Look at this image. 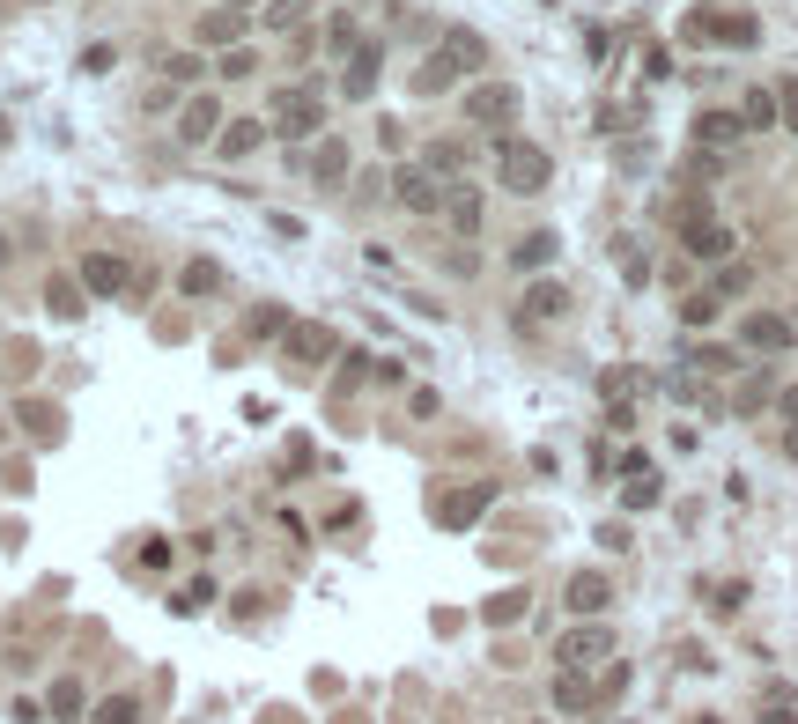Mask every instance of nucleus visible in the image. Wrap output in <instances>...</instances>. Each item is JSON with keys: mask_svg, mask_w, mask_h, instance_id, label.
Wrapping results in <instances>:
<instances>
[{"mask_svg": "<svg viewBox=\"0 0 798 724\" xmlns=\"http://www.w3.org/2000/svg\"><path fill=\"white\" fill-rule=\"evenodd\" d=\"M496 178H503V193H547V178H555V163H547V148H532V141H496Z\"/></svg>", "mask_w": 798, "mask_h": 724, "instance_id": "obj_1", "label": "nucleus"}, {"mask_svg": "<svg viewBox=\"0 0 798 724\" xmlns=\"http://www.w3.org/2000/svg\"><path fill=\"white\" fill-rule=\"evenodd\" d=\"M318 126H326V97H318L311 82H289L274 97V133H281V141H311Z\"/></svg>", "mask_w": 798, "mask_h": 724, "instance_id": "obj_2", "label": "nucleus"}, {"mask_svg": "<svg viewBox=\"0 0 798 724\" xmlns=\"http://www.w3.org/2000/svg\"><path fill=\"white\" fill-rule=\"evenodd\" d=\"M459 111H466V126H510L518 119V82H473Z\"/></svg>", "mask_w": 798, "mask_h": 724, "instance_id": "obj_3", "label": "nucleus"}, {"mask_svg": "<svg viewBox=\"0 0 798 724\" xmlns=\"http://www.w3.org/2000/svg\"><path fill=\"white\" fill-rule=\"evenodd\" d=\"M555 658L569 665V673H584V665L614 658V628H606V621H577V628H569V636L555 643Z\"/></svg>", "mask_w": 798, "mask_h": 724, "instance_id": "obj_4", "label": "nucleus"}, {"mask_svg": "<svg viewBox=\"0 0 798 724\" xmlns=\"http://www.w3.org/2000/svg\"><path fill=\"white\" fill-rule=\"evenodd\" d=\"M680 244H688V259H732V230H725V222H710V215H680Z\"/></svg>", "mask_w": 798, "mask_h": 724, "instance_id": "obj_5", "label": "nucleus"}, {"mask_svg": "<svg viewBox=\"0 0 798 724\" xmlns=\"http://www.w3.org/2000/svg\"><path fill=\"white\" fill-rule=\"evenodd\" d=\"M392 193H399V207H407V215H444V200H451L436 170H399Z\"/></svg>", "mask_w": 798, "mask_h": 724, "instance_id": "obj_6", "label": "nucleus"}, {"mask_svg": "<svg viewBox=\"0 0 798 724\" xmlns=\"http://www.w3.org/2000/svg\"><path fill=\"white\" fill-rule=\"evenodd\" d=\"M281 355H289V362H333V355H340V333H333V326H311V318H303V326L281 333Z\"/></svg>", "mask_w": 798, "mask_h": 724, "instance_id": "obj_7", "label": "nucleus"}, {"mask_svg": "<svg viewBox=\"0 0 798 724\" xmlns=\"http://www.w3.org/2000/svg\"><path fill=\"white\" fill-rule=\"evenodd\" d=\"M606 606H614V584L599 577V569H577L569 577V614H584V621H599Z\"/></svg>", "mask_w": 798, "mask_h": 724, "instance_id": "obj_8", "label": "nucleus"}, {"mask_svg": "<svg viewBox=\"0 0 798 724\" xmlns=\"http://www.w3.org/2000/svg\"><path fill=\"white\" fill-rule=\"evenodd\" d=\"M215 126H230V119H222V104L215 97H193V104H185V119H178V141L200 148V141H215Z\"/></svg>", "mask_w": 798, "mask_h": 724, "instance_id": "obj_9", "label": "nucleus"}, {"mask_svg": "<svg viewBox=\"0 0 798 724\" xmlns=\"http://www.w3.org/2000/svg\"><path fill=\"white\" fill-rule=\"evenodd\" d=\"M126 281H133L126 259H111V252H89V259H82V289H89V296H119Z\"/></svg>", "mask_w": 798, "mask_h": 724, "instance_id": "obj_10", "label": "nucleus"}, {"mask_svg": "<svg viewBox=\"0 0 798 724\" xmlns=\"http://www.w3.org/2000/svg\"><path fill=\"white\" fill-rule=\"evenodd\" d=\"M791 340H798V326H791V318H776V311H754V318H747V348H762V355H784Z\"/></svg>", "mask_w": 798, "mask_h": 724, "instance_id": "obj_11", "label": "nucleus"}, {"mask_svg": "<svg viewBox=\"0 0 798 724\" xmlns=\"http://www.w3.org/2000/svg\"><path fill=\"white\" fill-rule=\"evenodd\" d=\"M377 67H385V52H377V45H355V52H348V82H340V97L363 104L370 89H377Z\"/></svg>", "mask_w": 798, "mask_h": 724, "instance_id": "obj_12", "label": "nucleus"}, {"mask_svg": "<svg viewBox=\"0 0 798 724\" xmlns=\"http://www.w3.org/2000/svg\"><path fill=\"white\" fill-rule=\"evenodd\" d=\"M569 311V289H562V281H532V289H525V326H547V318H562Z\"/></svg>", "mask_w": 798, "mask_h": 724, "instance_id": "obj_13", "label": "nucleus"}, {"mask_svg": "<svg viewBox=\"0 0 798 724\" xmlns=\"http://www.w3.org/2000/svg\"><path fill=\"white\" fill-rule=\"evenodd\" d=\"M739 133H747L739 111H702V119H695V141H702V148H732Z\"/></svg>", "mask_w": 798, "mask_h": 724, "instance_id": "obj_14", "label": "nucleus"}, {"mask_svg": "<svg viewBox=\"0 0 798 724\" xmlns=\"http://www.w3.org/2000/svg\"><path fill=\"white\" fill-rule=\"evenodd\" d=\"M710 37L732 45V52H747V45H762V23H754V15H710Z\"/></svg>", "mask_w": 798, "mask_h": 724, "instance_id": "obj_15", "label": "nucleus"}, {"mask_svg": "<svg viewBox=\"0 0 798 724\" xmlns=\"http://www.w3.org/2000/svg\"><path fill=\"white\" fill-rule=\"evenodd\" d=\"M45 710H52V717H60V724H67V717H82V710H89V695H82V680H74V673H60V680H52V688H45Z\"/></svg>", "mask_w": 798, "mask_h": 724, "instance_id": "obj_16", "label": "nucleus"}, {"mask_svg": "<svg viewBox=\"0 0 798 724\" xmlns=\"http://www.w3.org/2000/svg\"><path fill=\"white\" fill-rule=\"evenodd\" d=\"M266 133H274L266 119H230V133H222V156H230V163H244V156H252V148L266 141Z\"/></svg>", "mask_w": 798, "mask_h": 724, "instance_id": "obj_17", "label": "nucleus"}, {"mask_svg": "<svg viewBox=\"0 0 798 724\" xmlns=\"http://www.w3.org/2000/svg\"><path fill=\"white\" fill-rule=\"evenodd\" d=\"M311 178H318V185H340V178H348V141H318V148H311Z\"/></svg>", "mask_w": 798, "mask_h": 724, "instance_id": "obj_18", "label": "nucleus"}, {"mask_svg": "<svg viewBox=\"0 0 798 724\" xmlns=\"http://www.w3.org/2000/svg\"><path fill=\"white\" fill-rule=\"evenodd\" d=\"M555 252H562V244H555V230H532V237H518V244H510V259H518L525 274H540V266L555 259Z\"/></svg>", "mask_w": 798, "mask_h": 724, "instance_id": "obj_19", "label": "nucleus"}, {"mask_svg": "<svg viewBox=\"0 0 798 724\" xmlns=\"http://www.w3.org/2000/svg\"><path fill=\"white\" fill-rule=\"evenodd\" d=\"M178 289H185V296H222V266H215V259H185Z\"/></svg>", "mask_w": 798, "mask_h": 724, "instance_id": "obj_20", "label": "nucleus"}, {"mask_svg": "<svg viewBox=\"0 0 798 724\" xmlns=\"http://www.w3.org/2000/svg\"><path fill=\"white\" fill-rule=\"evenodd\" d=\"M592 702H599V688H592L584 673H569V665H562V680H555V710H592Z\"/></svg>", "mask_w": 798, "mask_h": 724, "instance_id": "obj_21", "label": "nucleus"}, {"mask_svg": "<svg viewBox=\"0 0 798 724\" xmlns=\"http://www.w3.org/2000/svg\"><path fill=\"white\" fill-rule=\"evenodd\" d=\"M200 37H207V45H237V37H244V8H215V15H200Z\"/></svg>", "mask_w": 798, "mask_h": 724, "instance_id": "obj_22", "label": "nucleus"}, {"mask_svg": "<svg viewBox=\"0 0 798 724\" xmlns=\"http://www.w3.org/2000/svg\"><path fill=\"white\" fill-rule=\"evenodd\" d=\"M444 215L459 222V237H473V230H481V193H466V185H459V193L444 200Z\"/></svg>", "mask_w": 798, "mask_h": 724, "instance_id": "obj_23", "label": "nucleus"}, {"mask_svg": "<svg viewBox=\"0 0 798 724\" xmlns=\"http://www.w3.org/2000/svg\"><path fill=\"white\" fill-rule=\"evenodd\" d=\"M45 303L52 318H82V281H45Z\"/></svg>", "mask_w": 798, "mask_h": 724, "instance_id": "obj_24", "label": "nucleus"}, {"mask_svg": "<svg viewBox=\"0 0 798 724\" xmlns=\"http://www.w3.org/2000/svg\"><path fill=\"white\" fill-rule=\"evenodd\" d=\"M451 52H436V60H422V74H414V89H422V97H436V89H451Z\"/></svg>", "mask_w": 798, "mask_h": 724, "instance_id": "obj_25", "label": "nucleus"}, {"mask_svg": "<svg viewBox=\"0 0 798 724\" xmlns=\"http://www.w3.org/2000/svg\"><path fill=\"white\" fill-rule=\"evenodd\" d=\"M89 724H141V702H133V695H111V702L89 710Z\"/></svg>", "mask_w": 798, "mask_h": 724, "instance_id": "obj_26", "label": "nucleus"}, {"mask_svg": "<svg viewBox=\"0 0 798 724\" xmlns=\"http://www.w3.org/2000/svg\"><path fill=\"white\" fill-rule=\"evenodd\" d=\"M444 52H451L459 67H481V60H488V45H481L473 30H451V37H444Z\"/></svg>", "mask_w": 798, "mask_h": 724, "instance_id": "obj_27", "label": "nucleus"}, {"mask_svg": "<svg viewBox=\"0 0 798 724\" xmlns=\"http://www.w3.org/2000/svg\"><path fill=\"white\" fill-rule=\"evenodd\" d=\"M473 510H488V488H466V495H451V503L436 510V518H444V525H466Z\"/></svg>", "mask_w": 798, "mask_h": 724, "instance_id": "obj_28", "label": "nucleus"}, {"mask_svg": "<svg viewBox=\"0 0 798 724\" xmlns=\"http://www.w3.org/2000/svg\"><path fill=\"white\" fill-rule=\"evenodd\" d=\"M739 119H747V126H776V89H747Z\"/></svg>", "mask_w": 798, "mask_h": 724, "instance_id": "obj_29", "label": "nucleus"}, {"mask_svg": "<svg viewBox=\"0 0 798 724\" xmlns=\"http://www.w3.org/2000/svg\"><path fill=\"white\" fill-rule=\"evenodd\" d=\"M621 503H629V510H651V503H658V481H651V466H636V473H629Z\"/></svg>", "mask_w": 798, "mask_h": 724, "instance_id": "obj_30", "label": "nucleus"}, {"mask_svg": "<svg viewBox=\"0 0 798 724\" xmlns=\"http://www.w3.org/2000/svg\"><path fill=\"white\" fill-rule=\"evenodd\" d=\"M422 170H436V178H451V170H466V148H459V141H436Z\"/></svg>", "mask_w": 798, "mask_h": 724, "instance_id": "obj_31", "label": "nucleus"}, {"mask_svg": "<svg viewBox=\"0 0 798 724\" xmlns=\"http://www.w3.org/2000/svg\"><path fill=\"white\" fill-rule=\"evenodd\" d=\"M222 82H244V74H259V60H252V52H244V45H230V52H222Z\"/></svg>", "mask_w": 798, "mask_h": 724, "instance_id": "obj_32", "label": "nucleus"}, {"mask_svg": "<svg viewBox=\"0 0 798 724\" xmlns=\"http://www.w3.org/2000/svg\"><path fill=\"white\" fill-rule=\"evenodd\" d=\"M688 362H695V370H710V377H725V370H739V355H732V348H695Z\"/></svg>", "mask_w": 798, "mask_h": 724, "instance_id": "obj_33", "label": "nucleus"}, {"mask_svg": "<svg viewBox=\"0 0 798 724\" xmlns=\"http://www.w3.org/2000/svg\"><path fill=\"white\" fill-rule=\"evenodd\" d=\"M303 15H311V0H274V8H266V23H274V30H296Z\"/></svg>", "mask_w": 798, "mask_h": 724, "instance_id": "obj_34", "label": "nucleus"}, {"mask_svg": "<svg viewBox=\"0 0 798 724\" xmlns=\"http://www.w3.org/2000/svg\"><path fill=\"white\" fill-rule=\"evenodd\" d=\"M710 606H717V614H739V606H747V584H710Z\"/></svg>", "mask_w": 798, "mask_h": 724, "instance_id": "obj_35", "label": "nucleus"}, {"mask_svg": "<svg viewBox=\"0 0 798 724\" xmlns=\"http://www.w3.org/2000/svg\"><path fill=\"white\" fill-rule=\"evenodd\" d=\"M680 318H688V326H710V318H717V296H710V289L688 296V303H680Z\"/></svg>", "mask_w": 798, "mask_h": 724, "instance_id": "obj_36", "label": "nucleus"}, {"mask_svg": "<svg viewBox=\"0 0 798 724\" xmlns=\"http://www.w3.org/2000/svg\"><path fill=\"white\" fill-rule=\"evenodd\" d=\"M776 119L798 133V82H776Z\"/></svg>", "mask_w": 798, "mask_h": 724, "instance_id": "obj_37", "label": "nucleus"}, {"mask_svg": "<svg viewBox=\"0 0 798 724\" xmlns=\"http://www.w3.org/2000/svg\"><path fill=\"white\" fill-rule=\"evenodd\" d=\"M747 281H754V274H747V266H725V274H717V289H710V296H717V303H725V296H739V289H747Z\"/></svg>", "mask_w": 798, "mask_h": 724, "instance_id": "obj_38", "label": "nucleus"}, {"mask_svg": "<svg viewBox=\"0 0 798 724\" xmlns=\"http://www.w3.org/2000/svg\"><path fill=\"white\" fill-rule=\"evenodd\" d=\"M207 599H215V584H185V592H178V599H170V606H178V614H200V606H207Z\"/></svg>", "mask_w": 798, "mask_h": 724, "instance_id": "obj_39", "label": "nucleus"}, {"mask_svg": "<svg viewBox=\"0 0 798 724\" xmlns=\"http://www.w3.org/2000/svg\"><path fill=\"white\" fill-rule=\"evenodd\" d=\"M111 67H119V52H111V45H89L82 52V74H111Z\"/></svg>", "mask_w": 798, "mask_h": 724, "instance_id": "obj_40", "label": "nucleus"}, {"mask_svg": "<svg viewBox=\"0 0 798 724\" xmlns=\"http://www.w3.org/2000/svg\"><path fill=\"white\" fill-rule=\"evenodd\" d=\"M163 67H170V82H193V74H200V60H193V52H170Z\"/></svg>", "mask_w": 798, "mask_h": 724, "instance_id": "obj_41", "label": "nucleus"}, {"mask_svg": "<svg viewBox=\"0 0 798 724\" xmlns=\"http://www.w3.org/2000/svg\"><path fill=\"white\" fill-rule=\"evenodd\" d=\"M510 614H525V592H503L496 606H488V621H510Z\"/></svg>", "mask_w": 798, "mask_h": 724, "instance_id": "obj_42", "label": "nucleus"}, {"mask_svg": "<svg viewBox=\"0 0 798 724\" xmlns=\"http://www.w3.org/2000/svg\"><path fill=\"white\" fill-rule=\"evenodd\" d=\"M784 451H791V459H798V422H791V429H784Z\"/></svg>", "mask_w": 798, "mask_h": 724, "instance_id": "obj_43", "label": "nucleus"}, {"mask_svg": "<svg viewBox=\"0 0 798 724\" xmlns=\"http://www.w3.org/2000/svg\"><path fill=\"white\" fill-rule=\"evenodd\" d=\"M784 414H798V385H791V392H784Z\"/></svg>", "mask_w": 798, "mask_h": 724, "instance_id": "obj_44", "label": "nucleus"}, {"mask_svg": "<svg viewBox=\"0 0 798 724\" xmlns=\"http://www.w3.org/2000/svg\"><path fill=\"white\" fill-rule=\"evenodd\" d=\"M0 148H8V119H0Z\"/></svg>", "mask_w": 798, "mask_h": 724, "instance_id": "obj_45", "label": "nucleus"}, {"mask_svg": "<svg viewBox=\"0 0 798 724\" xmlns=\"http://www.w3.org/2000/svg\"><path fill=\"white\" fill-rule=\"evenodd\" d=\"M0 266H8V237H0Z\"/></svg>", "mask_w": 798, "mask_h": 724, "instance_id": "obj_46", "label": "nucleus"}]
</instances>
